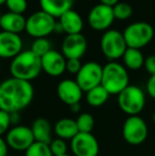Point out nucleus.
Wrapping results in <instances>:
<instances>
[{"instance_id":"9d476101","label":"nucleus","mask_w":155,"mask_h":156,"mask_svg":"<svg viewBox=\"0 0 155 156\" xmlns=\"http://www.w3.org/2000/svg\"><path fill=\"white\" fill-rule=\"evenodd\" d=\"M103 67L97 62H87L82 65L78 72L76 82L83 91L87 93L90 89L101 85Z\"/></svg>"},{"instance_id":"473e14b6","label":"nucleus","mask_w":155,"mask_h":156,"mask_svg":"<svg viewBox=\"0 0 155 156\" xmlns=\"http://www.w3.org/2000/svg\"><path fill=\"white\" fill-rule=\"evenodd\" d=\"M147 91L148 94L152 99H155V74L151 76L147 82Z\"/></svg>"},{"instance_id":"20e7f679","label":"nucleus","mask_w":155,"mask_h":156,"mask_svg":"<svg viewBox=\"0 0 155 156\" xmlns=\"http://www.w3.org/2000/svg\"><path fill=\"white\" fill-rule=\"evenodd\" d=\"M120 109L128 116H139L146 105V94L140 87L129 85L119 94L117 99Z\"/></svg>"},{"instance_id":"a211bd4d","label":"nucleus","mask_w":155,"mask_h":156,"mask_svg":"<svg viewBox=\"0 0 155 156\" xmlns=\"http://www.w3.org/2000/svg\"><path fill=\"white\" fill-rule=\"evenodd\" d=\"M32 133L36 142L50 144L52 141V132L53 127L48 119L43 117L36 118L31 125Z\"/></svg>"},{"instance_id":"393cba45","label":"nucleus","mask_w":155,"mask_h":156,"mask_svg":"<svg viewBox=\"0 0 155 156\" xmlns=\"http://www.w3.org/2000/svg\"><path fill=\"white\" fill-rule=\"evenodd\" d=\"M113 11H114L115 19H119V20L129 19L133 14L132 6L126 2H118L116 5L113 6Z\"/></svg>"},{"instance_id":"2eb2a0df","label":"nucleus","mask_w":155,"mask_h":156,"mask_svg":"<svg viewBox=\"0 0 155 156\" xmlns=\"http://www.w3.org/2000/svg\"><path fill=\"white\" fill-rule=\"evenodd\" d=\"M66 58L55 50H50L41 56V69L50 76H60L66 70Z\"/></svg>"},{"instance_id":"ea45409f","label":"nucleus","mask_w":155,"mask_h":156,"mask_svg":"<svg viewBox=\"0 0 155 156\" xmlns=\"http://www.w3.org/2000/svg\"><path fill=\"white\" fill-rule=\"evenodd\" d=\"M152 120H153V122L155 123V112L153 113V115H152Z\"/></svg>"},{"instance_id":"c756f323","label":"nucleus","mask_w":155,"mask_h":156,"mask_svg":"<svg viewBox=\"0 0 155 156\" xmlns=\"http://www.w3.org/2000/svg\"><path fill=\"white\" fill-rule=\"evenodd\" d=\"M11 124V115L0 109V136L8 133Z\"/></svg>"},{"instance_id":"2f4dec72","label":"nucleus","mask_w":155,"mask_h":156,"mask_svg":"<svg viewBox=\"0 0 155 156\" xmlns=\"http://www.w3.org/2000/svg\"><path fill=\"white\" fill-rule=\"evenodd\" d=\"M143 67L146 68L148 73H150L151 76L155 74V55H150L147 58H145V64Z\"/></svg>"},{"instance_id":"72a5a7b5","label":"nucleus","mask_w":155,"mask_h":156,"mask_svg":"<svg viewBox=\"0 0 155 156\" xmlns=\"http://www.w3.org/2000/svg\"><path fill=\"white\" fill-rule=\"evenodd\" d=\"M9 146L6 144V140L0 136V156H8Z\"/></svg>"},{"instance_id":"f03ea898","label":"nucleus","mask_w":155,"mask_h":156,"mask_svg":"<svg viewBox=\"0 0 155 156\" xmlns=\"http://www.w3.org/2000/svg\"><path fill=\"white\" fill-rule=\"evenodd\" d=\"M41 58L36 55L31 49L21 51L12 60L10 72L12 78L31 82L41 72Z\"/></svg>"},{"instance_id":"37998d69","label":"nucleus","mask_w":155,"mask_h":156,"mask_svg":"<svg viewBox=\"0 0 155 156\" xmlns=\"http://www.w3.org/2000/svg\"><path fill=\"white\" fill-rule=\"evenodd\" d=\"M1 15H2V14H1V12H0V18H1Z\"/></svg>"},{"instance_id":"423d86ee","label":"nucleus","mask_w":155,"mask_h":156,"mask_svg":"<svg viewBox=\"0 0 155 156\" xmlns=\"http://www.w3.org/2000/svg\"><path fill=\"white\" fill-rule=\"evenodd\" d=\"M101 51L110 62H116L122 58L128 49L123 34L117 30H107L103 33L100 41Z\"/></svg>"},{"instance_id":"b1692460","label":"nucleus","mask_w":155,"mask_h":156,"mask_svg":"<svg viewBox=\"0 0 155 156\" xmlns=\"http://www.w3.org/2000/svg\"><path fill=\"white\" fill-rule=\"evenodd\" d=\"M76 122H77L79 133H91L95 127V118L89 113L80 114Z\"/></svg>"},{"instance_id":"f257e3e1","label":"nucleus","mask_w":155,"mask_h":156,"mask_svg":"<svg viewBox=\"0 0 155 156\" xmlns=\"http://www.w3.org/2000/svg\"><path fill=\"white\" fill-rule=\"evenodd\" d=\"M34 98L31 82L10 78L0 83V109L9 114L27 108Z\"/></svg>"},{"instance_id":"e433bc0d","label":"nucleus","mask_w":155,"mask_h":156,"mask_svg":"<svg viewBox=\"0 0 155 156\" xmlns=\"http://www.w3.org/2000/svg\"><path fill=\"white\" fill-rule=\"evenodd\" d=\"M100 3L101 4H104V5H108V6H114L119 2V0H99Z\"/></svg>"},{"instance_id":"58836bf2","label":"nucleus","mask_w":155,"mask_h":156,"mask_svg":"<svg viewBox=\"0 0 155 156\" xmlns=\"http://www.w3.org/2000/svg\"><path fill=\"white\" fill-rule=\"evenodd\" d=\"M5 1H6V0H0V5H2V4H5Z\"/></svg>"},{"instance_id":"5701e85b","label":"nucleus","mask_w":155,"mask_h":156,"mask_svg":"<svg viewBox=\"0 0 155 156\" xmlns=\"http://www.w3.org/2000/svg\"><path fill=\"white\" fill-rule=\"evenodd\" d=\"M110 94L102 85L95 87L86 93V102L91 107H100L106 103Z\"/></svg>"},{"instance_id":"dca6fc26","label":"nucleus","mask_w":155,"mask_h":156,"mask_svg":"<svg viewBox=\"0 0 155 156\" xmlns=\"http://www.w3.org/2000/svg\"><path fill=\"white\" fill-rule=\"evenodd\" d=\"M23 41L19 34L0 32V58H14L23 51Z\"/></svg>"},{"instance_id":"ddd939ff","label":"nucleus","mask_w":155,"mask_h":156,"mask_svg":"<svg viewBox=\"0 0 155 156\" xmlns=\"http://www.w3.org/2000/svg\"><path fill=\"white\" fill-rule=\"evenodd\" d=\"M86 50L87 41L82 33L67 35L62 43V54L66 60H80Z\"/></svg>"},{"instance_id":"4468645a","label":"nucleus","mask_w":155,"mask_h":156,"mask_svg":"<svg viewBox=\"0 0 155 156\" xmlns=\"http://www.w3.org/2000/svg\"><path fill=\"white\" fill-rule=\"evenodd\" d=\"M83 93L84 91L81 89L78 83L70 79L61 81L56 87V94L58 99L69 106L80 103V101L82 100Z\"/></svg>"},{"instance_id":"7c9ffc66","label":"nucleus","mask_w":155,"mask_h":156,"mask_svg":"<svg viewBox=\"0 0 155 156\" xmlns=\"http://www.w3.org/2000/svg\"><path fill=\"white\" fill-rule=\"evenodd\" d=\"M82 64L80 60H67L66 62V70L71 74H76L77 76L78 72L80 71Z\"/></svg>"},{"instance_id":"7ed1b4c3","label":"nucleus","mask_w":155,"mask_h":156,"mask_svg":"<svg viewBox=\"0 0 155 156\" xmlns=\"http://www.w3.org/2000/svg\"><path fill=\"white\" fill-rule=\"evenodd\" d=\"M130 78L126 68L117 62H108L103 66L101 85L110 94H119L129 86Z\"/></svg>"},{"instance_id":"6ab92c4d","label":"nucleus","mask_w":155,"mask_h":156,"mask_svg":"<svg viewBox=\"0 0 155 156\" xmlns=\"http://www.w3.org/2000/svg\"><path fill=\"white\" fill-rule=\"evenodd\" d=\"M58 21L64 28V31L67 35L80 34L83 30V19L78 12L73 11L72 9L67 11L58 18Z\"/></svg>"},{"instance_id":"39448f33","label":"nucleus","mask_w":155,"mask_h":156,"mask_svg":"<svg viewBox=\"0 0 155 156\" xmlns=\"http://www.w3.org/2000/svg\"><path fill=\"white\" fill-rule=\"evenodd\" d=\"M122 34L128 48L140 49L150 44V41L153 39L154 29L150 23L138 21L128 26Z\"/></svg>"},{"instance_id":"6e6552de","label":"nucleus","mask_w":155,"mask_h":156,"mask_svg":"<svg viewBox=\"0 0 155 156\" xmlns=\"http://www.w3.org/2000/svg\"><path fill=\"white\" fill-rule=\"evenodd\" d=\"M122 136L132 146L141 144L148 137V125L139 116H129L122 125Z\"/></svg>"},{"instance_id":"a19ab883","label":"nucleus","mask_w":155,"mask_h":156,"mask_svg":"<svg viewBox=\"0 0 155 156\" xmlns=\"http://www.w3.org/2000/svg\"><path fill=\"white\" fill-rule=\"evenodd\" d=\"M0 68H1V58H0Z\"/></svg>"},{"instance_id":"412c9836","label":"nucleus","mask_w":155,"mask_h":156,"mask_svg":"<svg viewBox=\"0 0 155 156\" xmlns=\"http://www.w3.org/2000/svg\"><path fill=\"white\" fill-rule=\"evenodd\" d=\"M53 132L58 138L71 140L79 133L77 122L71 118H62L58 120L53 126Z\"/></svg>"},{"instance_id":"4be33fe9","label":"nucleus","mask_w":155,"mask_h":156,"mask_svg":"<svg viewBox=\"0 0 155 156\" xmlns=\"http://www.w3.org/2000/svg\"><path fill=\"white\" fill-rule=\"evenodd\" d=\"M124 67L131 70H138L145 64V58H143V52L139 49H133L128 48L124 52L123 56Z\"/></svg>"},{"instance_id":"f704fd0d","label":"nucleus","mask_w":155,"mask_h":156,"mask_svg":"<svg viewBox=\"0 0 155 156\" xmlns=\"http://www.w3.org/2000/svg\"><path fill=\"white\" fill-rule=\"evenodd\" d=\"M11 115V123L14 125H18L19 121H20V115L19 113H13L10 114Z\"/></svg>"},{"instance_id":"aec40b11","label":"nucleus","mask_w":155,"mask_h":156,"mask_svg":"<svg viewBox=\"0 0 155 156\" xmlns=\"http://www.w3.org/2000/svg\"><path fill=\"white\" fill-rule=\"evenodd\" d=\"M73 3L75 0H39L41 10L54 18H60L64 13L71 10Z\"/></svg>"},{"instance_id":"c85d7f7f","label":"nucleus","mask_w":155,"mask_h":156,"mask_svg":"<svg viewBox=\"0 0 155 156\" xmlns=\"http://www.w3.org/2000/svg\"><path fill=\"white\" fill-rule=\"evenodd\" d=\"M5 5L9 9V12L23 14L27 11L28 2L27 0H6Z\"/></svg>"},{"instance_id":"0eeeda50","label":"nucleus","mask_w":155,"mask_h":156,"mask_svg":"<svg viewBox=\"0 0 155 156\" xmlns=\"http://www.w3.org/2000/svg\"><path fill=\"white\" fill-rule=\"evenodd\" d=\"M55 23V18L53 16L43 10L37 11L27 18L26 32L35 39L47 37L48 35L53 33Z\"/></svg>"},{"instance_id":"cd10ccee","label":"nucleus","mask_w":155,"mask_h":156,"mask_svg":"<svg viewBox=\"0 0 155 156\" xmlns=\"http://www.w3.org/2000/svg\"><path fill=\"white\" fill-rule=\"evenodd\" d=\"M49 148L51 150V153L53 156H62L67 154V150H68V146H67L66 140L61 139V138H55L52 139L50 142Z\"/></svg>"},{"instance_id":"bb28decb","label":"nucleus","mask_w":155,"mask_h":156,"mask_svg":"<svg viewBox=\"0 0 155 156\" xmlns=\"http://www.w3.org/2000/svg\"><path fill=\"white\" fill-rule=\"evenodd\" d=\"M31 50L38 55L39 58L44 56L46 53L50 51L51 49V43L47 39V37H43V38H36L33 41L31 46Z\"/></svg>"},{"instance_id":"c9c22d12","label":"nucleus","mask_w":155,"mask_h":156,"mask_svg":"<svg viewBox=\"0 0 155 156\" xmlns=\"http://www.w3.org/2000/svg\"><path fill=\"white\" fill-rule=\"evenodd\" d=\"M53 33H56V34H62V33H65L64 28H63V26L61 25L60 21H56L55 25H54Z\"/></svg>"},{"instance_id":"a878e982","label":"nucleus","mask_w":155,"mask_h":156,"mask_svg":"<svg viewBox=\"0 0 155 156\" xmlns=\"http://www.w3.org/2000/svg\"><path fill=\"white\" fill-rule=\"evenodd\" d=\"M25 156H53V154L51 153L49 144L35 141L25 152Z\"/></svg>"},{"instance_id":"1a4fd4ad","label":"nucleus","mask_w":155,"mask_h":156,"mask_svg":"<svg viewBox=\"0 0 155 156\" xmlns=\"http://www.w3.org/2000/svg\"><path fill=\"white\" fill-rule=\"evenodd\" d=\"M5 140L9 148L19 152H26L35 142L31 127L20 124L14 125L9 129Z\"/></svg>"},{"instance_id":"f8f14e48","label":"nucleus","mask_w":155,"mask_h":156,"mask_svg":"<svg viewBox=\"0 0 155 156\" xmlns=\"http://www.w3.org/2000/svg\"><path fill=\"white\" fill-rule=\"evenodd\" d=\"M70 149L73 156H98L99 142L91 133H78L70 140Z\"/></svg>"},{"instance_id":"f3484780","label":"nucleus","mask_w":155,"mask_h":156,"mask_svg":"<svg viewBox=\"0 0 155 156\" xmlns=\"http://www.w3.org/2000/svg\"><path fill=\"white\" fill-rule=\"evenodd\" d=\"M27 18H25L23 14L6 12L1 15L0 18V28L2 31L19 34L26 30Z\"/></svg>"},{"instance_id":"4c0bfd02","label":"nucleus","mask_w":155,"mask_h":156,"mask_svg":"<svg viewBox=\"0 0 155 156\" xmlns=\"http://www.w3.org/2000/svg\"><path fill=\"white\" fill-rule=\"evenodd\" d=\"M70 109L72 113H79L81 111V104L80 103H77V104H73L70 106Z\"/></svg>"},{"instance_id":"79ce46f5","label":"nucleus","mask_w":155,"mask_h":156,"mask_svg":"<svg viewBox=\"0 0 155 156\" xmlns=\"http://www.w3.org/2000/svg\"><path fill=\"white\" fill-rule=\"evenodd\" d=\"M62 156H71V155H68V154H66V155H62Z\"/></svg>"},{"instance_id":"9b49d317","label":"nucleus","mask_w":155,"mask_h":156,"mask_svg":"<svg viewBox=\"0 0 155 156\" xmlns=\"http://www.w3.org/2000/svg\"><path fill=\"white\" fill-rule=\"evenodd\" d=\"M114 20L115 16L113 8L101 3L93 6L87 16L89 27L96 31H107Z\"/></svg>"}]
</instances>
